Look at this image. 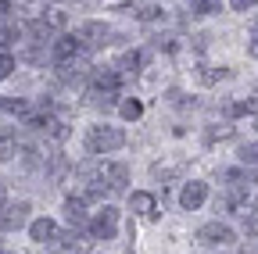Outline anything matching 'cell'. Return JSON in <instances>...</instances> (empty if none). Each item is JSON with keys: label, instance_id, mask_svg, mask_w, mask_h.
<instances>
[{"label": "cell", "instance_id": "obj_5", "mask_svg": "<svg viewBox=\"0 0 258 254\" xmlns=\"http://www.w3.org/2000/svg\"><path fill=\"white\" fill-rule=\"evenodd\" d=\"M115 233H118V208H111V204L97 218L86 222V236L90 240H115Z\"/></svg>", "mask_w": 258, "mask_h": 254}, {"label": "cell", "instance_id": "obj_24", "mask_svg": "<svg viewBox=\"0 0 258 254\" xmlns=\"http://www.w3.org/2000/svg\"><path fill=\"white\" fill-rule=\"evenodd\" d=\"M140 65H144V54H140V50L125 54V57H122V65H118V68H122L118 75H137V72H140Z\"/></svg>", "mask_w": 258, "mask_h": 254}, {"label": "cell", "instance_id": "obj_22", "mask_svg": "<svg viewBox=\"0 0 258 254\" xmlns=\"http://www.w3.org/2000/svg\"><path fill=\"white\" fill-rule=\"evenodd\" d=\"M11 157H15V129L0 125V161H11Z\"/></svg>", "mask_w": 258, "mask_h": 254}, {"label": "cell", "instance_id": "obj_29", "mask_svg": "<svg viewBox=\"0 0 258 254\" xmlns=\"http://www.w3.org/2000/svg\"><path fill=\"white\" fill-rule=\"evenodd\" d=\"M122 115H125L129 122H137V118L144 115V104H140V101H122Z\"/></svg>", "mask_w": 258, "mask_h": 254}, {"label": "cell", "instance_id": "obj_2", "mask_svg": "<svg viewBox=\"0 0 258 254\" xmlns=\"http://www.w3.org/2000/svg\"><path fill=\"white\" fill-rule=\"evenodd\" d=\"M125 147V133L118 125H90L86 133V150L90 154H115Z\"/></svg>", "mask_w": 258, "mask_h": 254}, {"label": "cell", "instance_id": "obj_23", "mask_svg": "<svg viewBox=\"0 0 258 254\" xmlns=\"http://www.w3.org/2000/svg\"><path fill=\"white\" fill-rule=\"evenodd\" d=\"M18 36H22V25H15V22H0V54H8V47H11Z\"/></svg>", "mask_w": 258, "mask_h": 254}, {"label": "cell", "instance_id": "obj_1", "mask_svg": "<svg viewBox=\"0 0 258 254\" xmlns=\"http://www.w3.org/2000/svg\"><path fill=\"white\" fill-rule=\"evenodd\" d=\"M76 179H79V190H83V201H101L108 194L104 186V161H97V157H86V161L76 165Z\"/></svg>", "mask_w": 258, "mask_h": 254}, {"label": "cell", "instance_id": "obj_10", "mask_svg": "<svg viewBox=\"0 0 258 254\" xmlns=\"http://www.w3.org/2000/svg\"><path fill=\"white\" fill-rule=\"evenodd\" d=\"M125 183H129V165H122V161L104 165V186H108V194H122Z\"/></svg>", "mask_w": 258, "mask_h": 254}, {"label": "cell", "instance_id": "obj_27", "mask_svg": "<svg viewBox=\"0 0 258 254\" xmlns=\"http://www.w3.org/2000/svg\"><path fill=\"white\" fill-rule=\"evenodd\" d=\"M254 111H258V101H254V97H247V101H237V104L230 108V115H233V118H240V115H254Z\"/></svg>", "mask_w": 258, "mask_h": 254}, {"label": "cell", "instance_id": "obj_4", "mask_svg": "<svg viewBox=\"0 0 258 254\" xmlns=\"http://www.w3.org/2000/svg\"><path fill=\"white\" fill-rule=\"evenodd\" d=\"M111 25H104V22H83L79 29H76V40H79V47H86V50H97V47H108L111 43Z\"/></svg>", "mask_w": 258, "mask_h": 254}, {"label": "cell", "instance_id": "obj_25", "mask_svg": "<svg viewBox=\"0 0 258 254\" xmlns=\"http://www.w3.org/2000/svg\"><path fill=\"white\" fill-rule=\"evenodd\" d=\"M190 11L194 15H219L222 11V0H190Z\"/></svg>", "mask_w": 258, "mask_h": 254}, {"label": "cell", "instance_id": "obj_28", "mask_svg": "<svg viewBox=\"0 0 258 254\" xmlns=\"http://www.w3.org/2000/svg\"><path fill=\"white\" fill-rule=\"evenodd\" d=\"M237 154H240V161H244V165H258V143H240Z\"/></svg>", "mask_w": 258, "mask_h": 254}, {"label": "cell", "instance_id": "obj_30", "mask_svg": "<svg viewBox=\"0 0 258 254\" xmlns=\"http://www.w3.org/2000/svg\"><path fill=\"white\" fill-rule=\"evenodd\" d=\"M15 72V57L11 54H0V79H8Z\"/></svg>", "mask_w": 258, "mask_h": 254}, {"label": "cell", "instance_id": "obj_20", "mask_svg": "<svg viewBox=\"0 0 258 254\" xmlns=\"http://www.w3.org/2000/svg\"><path fill=\"white\" fill-rule=\"evenodd\" d=\"M198 79H201L205 86H215V82L233 79V68H212V65H201V68H198Z\"/></svg>", "mask_w": 258, "mask_h": 254}, {"label": "cell", "instance_id": "obj_26", "mask_svg": "<svg viewBox=\"0 0 258 254\" xmlns=\"http://www.w3.org/2000/svg\"><path fill=\"white\" fill-rule=\"evenodd\" d=\"M233 136V125H208V129H205V143L212 147L215 140H230Z\"/></svg>", "mask_w": 258, "mask_h": 254}, {"label": "cell", "instance_id": "obj_6", "mask_svg": "<svg viewBox=\"0 0 258 254\" xmlns=\"http://www.w3.org/2000/svg\"><path fill=\"white\" fill-rule=\"evenodd\" d=\"M233 229L226 226V222H205V226L198 229V243L205 247H226V243H233Z\"/></svg>", "mask_w": 258, "mask_h": 254}, {"label": "cell", "instance_id": "obj_34", "mask_svg": "<svg viewBox=\"0 0 258 254\" xmlns=\"http://www.w3.org/2000/svg\"><path fill=\"white\" fill-rule=\"evenodd\" d=\"M15 11V0H0V18H8Z\"/></svg>", "mask_w": 258, "mask_h": 254}, {"label": "cell", "instance_id": "obj_36", "mask_svg": "<svg viewBox=\"0 0 258 254\" xmlns=\"http://www.w3.org/2000/svg\"><path fill=\"white\" fill-rule=\"evenodd\" d=\"M4 201H8V186L0 183V208H4Z\"/></svg>", "mask_w": 258, "mask_h": 254}, {"label": "cell", "instance_id": "obj_9", "mask_svg": "<svg viewBox=\"0 0 258 254\" xmlns=\"http://www.w3.org/2000/svg\"><path fill=\"white\" fill-rule=\"evenodd\" d=\"M205 197H208V183H201V179H190V183L179 190V204H183L186 211H198V208L205 204Z\"/></svg>", "mask_w": 258, "mask_h": 254}, {"label": "cell", "instance_id": "obj_7", "mask_svg": "<svg viewBox=\"0 0 258 254\" xmlns=\"http://www.w3.org/2000/svg\"><path fill=\"white\" fill-rule=\"evenodd\" d=\"M29 211H32V204H29V201L4 204V208H0V229H4V233H15V229H22L25 222H29Z\"/></svg>", "mask_w": 258, "mask_h": 254}, {"label": "cell", "instance_id": "obj_18", "mask_svg": "<svg viewBox=\"0 0 258 254\" xmlns=\"http://www.w3.org/2000/svg\"><path fill=\"white\" fill-rule=\"evenodd\" d=\"M219 179H226L230 186H251V183H258V172H247V168H222Z\"/></svg>", "mask_w": 258, "mask_h": 254}, {"label": "cell", "instance_id": "obj_32", "mask_svg": "<svg viewBox=\"0 0 258 254\" xmlns=\"http://www.w3.org/2000/svg\"><path fill=\"white\" fill-rule=\"evenodd\" d=\"M254 4H258V0H230V8H233V11H251Z\"/></svg>", "mask_w": 258, "mask_h": 254}, {"label": "cell", "instance_id": "obj_15", "mask_svg": "<svg viewBox=\"0 0 258 254\" xmlns=\"http://www.w3.org/2000/svg\"><path fill=\"white\" fill-rule=\"evenodd\" d=\"M43 168H47L50 183H61L64 176H69V168H72V165H69V157H64V154H57V150H54V154H47V161H43Z\"/></svg>", "mask_w": 258, "mask_h": 254}, {"label": "cell", "instance_id": "obj_37", "mask_svg": "<svg viewBox=\"0 0 258 254\" xmlns=\"http://www.w3.org/2000/svg\"><path fill=\"white\" fill-rule=\"evenodd\" d=\"M254 129H258V122H254Z\"/></svg>", "mask_w": 258, "mask_h": 254}, {"label": "cell", "instance_id": "obj_8", "mask_svg": "<svg viewBox=\"0 0 258 254\" xmlns=\"http://www.w3.org/2000/svg\"><path fill=\"white\" fill-rule=\"evenodd\" d=\"M90 243H93L90 236H83V233L69 229V233H57L50 247H54L57 254H90Z\"/></svg>", "mask_w": 258, "mask_h": 254}, {"label": "cell", "instance_id": "obj_11", "mask_svg": "<svg viewBox=\"0 0 258 254\" xmlns=\"http://www.w3.org/2000/svg\"><path fill=\"white\" fill-rule=\"evenodd\" d=\"M83 47H79V40L76 36H54V43H50V57L54 61H69V57H76Z\"/></svg>", "mask_w": 258, "mask_h": 254}, {"label": "cell", "instance_id": "obj_17", "mask_svg": "<svg viewBox=\"0 0 258 254\" xmlns=\"http://www.w3.org/2000/svg\"><path fill=\"white\" fill-rule=\"evenodd\" d=\"M129 211L154 218V194H147V190H137V194H129Z\"/></svg>", "mask_w": 258, "mask_h": 254}, {"label": "cell", "instance_id": "obj_16", "mask_svg": "<svg viewBox=\"0 0 258 254\" xmlns=\"http://www.w3.org/2000/svg\"><path fill=\"white\" fill-rule=\"evenodd\" d=\"M18 161H22L25 172H32V168H40V165L47 161V154H40L36 143H25V147H18Z\"/></svg>", "mask_w": 258, "mask_h": 254}, {"label": "cell", "instance_id": "obj_12", "mask_svg": "<svg viewBox=\"0 0 258 254\" xmlns=\"http://www.w3.org/2000/svg\"><path fill=\"white\" fill-rule=\"evenodd\" d=\"M64 218H69L76 229L86 226V222H90V215H86V201H83V197H64Z\"/></svg>", "mask_w": 258, "mask_h": 254}, {"label": "cell", "instance_id": "obj_33", "mask_svg": "<svg viewBox=\"0 0 258 254\" xmlns=\"http://www.w3.org/2000/svg\"><path fill=\"white\" fill-rule=\"evenodd\" d=\"M247 54L258 57V18H254V33H251V43H247Z\"/></svg>", "mask_w": 258, "mask_h": 254}, {"label": "cell", "instance_id": "obj_21", "mask_svg": "<svg viewBox=\"0 0 258 254\" xmlns=\"http://www.w3.org/2000/svg\"><path fill=\"white\" fill-rule=\"evenodd\" d=\"M0 111H8V115H18V118H25V115H32V104H29L25 97H0Z\"/></svg>", "mask_w": 258, "mask_h": 254}, {"label": "cell", "instance_id": "obj_31", "mask_svg": "<svg viewBox=\"0 0 258 254\" xmlns=\"http://www.w3.org/2000/svg\"><path fill=\"white\" fill-rule=\"evenodd\" d=\"M244 233H247V236H258V211L244 215Z\"/></svg>", "mask_w": 258, "mask_h": 254}, {"label": "cell", "instance_id": "obj_14", "mask_svg": "<svg viewBox=\"0 0 258 254\" xmlns=\"http://www.w3.org/2000/svg\"><path fill=\"white\" fill-rule=\"evenodd\" d=\"M29 236L36 240V243H54L57 226H54L50 218H36V222H29Z\"/></svg>", "mask_w": 258, "mask_h": 254}, {"label": "cell", "instance_id": "obj_38", "mask_svg": "<svg viewBox=\"0 0 258 254\" xmlns=\"http://www.w3.org/2000/svg\"><path fill=\"white\" fill-rule=\"evenodd\" d=\"M0 254H8V250H0Z\"/></svg>", "mask_w": 258, "mask_h": 254}, {"label": "cell", "instance_id": "obj_13", "mask_svg": "<svg viewBox=\"0 0 258 254\" xmlns=\"http://www.w3.org/2000/svg\"><path fill=\"white\" fill-rule=\"evenodd\" d=\"M90 82H93L97 90H115V93H118V86H122V75H118V68H93Z\"/></svg>", "mask_w": 258, "mask_h": 254}, {"label": "cell", "instance_id": "obj_39", "mask_svg": "<svg viewBox=\"0 0 258 254\" xmlns=\"http://www.w3.org/2000/svg\"><path fill=\"white\" fill-rule=\"evenodd\" d=\"M129 254H133V250H129Z\"/></svg>", "mask_w": 258, "mask_h": 254}, {"label": "cell", "instance_id": "obj_35", "mask_svg": "<svg viewBox=\"0 0 258 254\" xmlns=\"http://www.w3.org/2000/svg\"><path fill=\"white\" fill-rule=\"evenodd\" d=\"M240 254H258V240H247V247H240Z\"/></svg>", "mask_w": 258, "mask_h": 254}, {"label": "cell", "instance_id": "obj_3", "mask_svg": "<svg viewBox=\"0 0 258 254\" xmlns=\"http://www.w3.org/2000/svg\"><path fill=\"white\" fill-rule=\"evenodd\" d=\"M90 75H93V65L83 54H76L69 61H57V79L64 86H83V82H90Z\"/></svg>", "mask_w": 258, "mask_h": 254}, {"label": "cell", "instance_id": "obj_19", "mask_svg": "<svg viewBox=\"0 0 258 254\" xmlns=\"http://www.w3.org/2000/svg\"><path fill=\"white\" fill-rule=\"evenodd\" d=\"M115 97H118L115 90H97V86H90V93H86V101H90L93 108H104V111H111V108L118 104Z\"/></svg>", "mask_w": 258, "mask_h": 254}]
</instances>
